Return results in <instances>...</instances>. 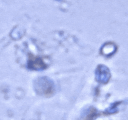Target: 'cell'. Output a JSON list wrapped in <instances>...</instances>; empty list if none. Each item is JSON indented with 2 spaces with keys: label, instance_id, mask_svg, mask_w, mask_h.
Listing matches in <instances>:
<instances>
[{
  "label": "cell",
  "instance_id": "277c9868",
  "mask_svg": "<svg viewBox=\"0 0 128 120\" xmlns=\"http://www.w3.org/2000/svg\"><path fill=\"white\" fill-rule=\"evenodd\" d=\"M115 51H116V48H115L114 44H112L111 43L105 44V46H103L102 50V54H105L106 56L112 54V53L114 52Z\"/></svg>",
  "mask_w": 128,
  "mask_h": 120
},
{
  "label": "cell",
  "instance_id": "3957f363",
  "mask_svg": "<svg viewBox=\"0 0 128 120\" xmlns=\"http://www.w3.org/2000/svg\"><path fill=\"white\" fill-rule=\"evenodd\" d=\"M96 80L100 83L106 84L110 78V71L107 67L103 65H100L96 71Z\"/></svg>",
  "mask_w": 128,
  "mask_h": 120
},
{
  "label": "cell",
  "instance_id": "6da1fadb",
  "mask_svg": "<svg viewBox=\"0 0 128 120\" xmlns=\"http://www.w3.org/2000/svg\"><path fill=\"white\" fill-rule=\"evenodd\" d=\"M34 88L36 92L45 96H51L55 91L54 84L53 81L48 78H40L35 81Z\"/></svg>",
  "mask_w": 128,
  "mask_h": 120
},
{
  "label": "cell",
  "instance_id": "7a4b0ae2",
  "mask_svg": "<svg viewBox=\"0 0 128 120\" xmlns=\"http://www.w3.org/2000/svg\"><path fill=\"white\" fill-rule=\"evenodd\" d=\"M28 65L29 69L35 71L43 70L47 68V65L44 63L42 59L38 57H35L31 54L30 55Z\"/></svg>",
  "mask_w": 128,
  "mask_h": 120
}]
</instances>
